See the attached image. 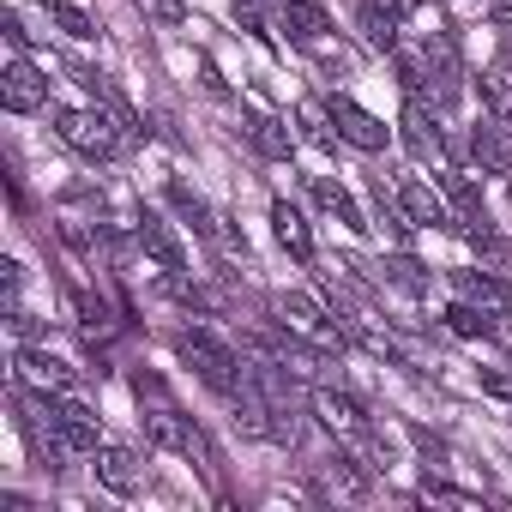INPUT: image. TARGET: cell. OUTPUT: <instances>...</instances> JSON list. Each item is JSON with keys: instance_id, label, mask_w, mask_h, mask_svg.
<instances>
[{"instance_id": "cell-1", "label": "cell", "mask_w": 512, "mask_h": 512, "mask_svg": "<svg viewBox=\"0 0 512 512\" xmlns=\"http://www.w3.org/2000/svg\"><path fill=\"white\" fill-rule=\"evenodd\" d=\"M55 133H61L79 157H91V163H109V157L121 151V139H127L109 109H55Z\"/></svg>"}, {"instance_id": "cell-2", "label": "cell", "mask_w": 512, "mask_h": 512, "mask_svg": "<svg viewBox=\"0 0 512 512\" xmlns=\"http://www.w3.org/2000/svg\"><path fill=\"white\" fill-rule=\"evenodd\" d=\"M49 428H55V446L61 452H79V458H97V446H103V422H97V410L91 404H79V398H49Z\"/></svg>"}, {"instance_id": "cell-3", "label": "cell", "mask_w": 512, "mask_h": 512, "mask_svg": "<svg viewBox=\"0 0 512 512\" xmlns=\"http://www.w3.org/2000/svg\"><path fill=\"white\" fill-rule=\"evenodd\" d=\"M181 362H193L205 386H217V392H235V350H229L217 332H205V326L181 332Z\"/></svg>"}, {"instance_id": "cell-4", "label": "cell", "mask_w": 512, "mask_h": 512, "mask_svg": "<svg viewBox=\"0 0 512 512\" xmlns=\"http://www.w3.org/2000/svg\"><path fill=\"white\" fill-rule=\"evenodd\" d=\"M0 103H7L13 115H37L49 109V79L37 73V61H7V73H0Z\"/></svg>"}, {"instance_id": "cell-5", "label": "cell", "mask_w": 512, "mask_h": 512, "mask_svg": "<svg viewBox=\"0 0 512 512\" xmlns=\"http://www.w3.org/2000/svg\"><path fill=\"white\" fill-rule=\"evenodd\" d=\"M326 109H332V121H338V139H350L356 151H386L392 127H386L380 115H368V109L350 103V97H326Z\"/></svg>"}, {"instance_id": "cell-6", "label": "cell", "mask_w": 512, "mask_h": 512, "mask_svg": "<svg viewBox=\"0 0 512 512\" xmlns=\"http://www.w3.org/2000/svg\"><path fill=\"white\" fill-rule=\"evenodd\" d=\"M278 320L290 326V338H314L320 350H338V344H344V338L326 326L320 302H314V296H302V290H284V296H278Z\"/></svg>"}, {"instance_id": "cell-7", "label": "cell", "mask_w": 512, "mask_h": 512, "mask_svg": "<svg viewBox=\"0 0 512 512\" xmlns=\"http://www.w3.org/2000/svg\"><path fill=\"white\" fill-rule=\"evenodd\" d=\"M19 380H25L31 392H49V398H61V392L79 386V374H73L61 356H49V350H19Z\"/></svg>"}, {"instance_id": "cell-8", "label": "cell", "mask_w": 512, "mask_h": 512, "mask_svg": "<svg viewBox=\"0 0 512 512\" xmlns=\"http://www.w3.org/2000/svg\"><path fill=\"white\" fill-rule=\"evenodd\" d=\"M139 247L157 260V272H163V278H181V272H187V253H181L175 229H169L157 211H145V217H139Z\"/></svg>"}, {"instance_id": "cell-9", "label": "cell", "mask_w": 512, "mask_h": 512, "mask_svg": "<svg viewBox=\"0 0 512 512\" xmlns=\"http://www.w3.org/2000/svg\"><path fill=\"white\" fill-rule=\"evenodd\" d=\"M241 133H247V145H253V151L272 157V163H284V157L296 151V133H290L278 115H266V109H247V115H241Z\"/></svg>"}, {"instance_id": "cell-10", "label": "cell", "mask_w": 512, "mask_h": 512, "mask_svg": "<svg viewBox=\"0 0 512 512\" xmlns=\"http://www.w3.org/2000/svg\"><path fill=\"white\" fill-rule=\"evenodd\" d=\"M404 145H410L416 163H440V157H446V139H440V127H434V115H428L422 97L404 103Z\"/></svg>"}, {"instance_id": "cell-11", "label": "cell", "mask_w": 512, "mask_h": 512, "mask_svg": "<svg viewBox=\"0 0 512 512\" xmlns=\"http://www.w3.org/2000/svg\"><path fill=\"white\" fill-rule=\"evenodd\" d=\"M398 205H404V217H410L416 229H446V223H452L446 193H434L428 181H404V187H398Z\"/></svg>"}, {"instance_id": "cell-12", "label": "cell", "mask_w": 512, "mask_h": 512, "mask_svg": "<svg viewBox=\"0 0 512 512\" xmlns=\"http://www.w3.org/2000/svg\"><path fill=\"white\" fill-rule=\"evenodd\" d=\"M314 416L344 440H368V416H362V404L350 392H314Z\"/></svg>"}, {"instance_id": "cell-13", "label": "cell", "mask_w": 512, "mask_h": 512, "mask_svg": "<svg viewBox=\"0 0 512 512\" xmlns=\"http://www.w3.org/2000/svg\"><path fill=\"white\" fill-rule=\"evenodd\" d=\"M452 290H458V302H476V308H488L494 320L512 314V290H506L494 272H452Z\"/></svg>"}, {"instance_id": "cell-14", "label": "cell", "mask_w": 512, "mask_h": 512, "mask_svg": "<svg viewBox=\"0 0 512 512\" xmlns=\"http://www.w3.org/2000/svg\"><path fill=\"white\" fill-rule=\"evenodd\" d=\"M278 25H284V31H290V43H302V49H314V43L332 31V19H326V7H320V0H284Z\"/></svg>"}, {"instance_id": "cell-15", "label": "cell", "mask_w": 512, "mask_h": 512, "mask_svg": "<svg viewBox=\"0 0 512 512\" xmlns=\"http://www.w3.org/2000/svg\"><path fill=\"white\" fill-rule=\"evenodd\" d=\"M470 157H476L488 175H512V133L494 127V121H476V133H470Z\"/></svg>"}, {"instance_id": "cell-16", "label": "cell", "mask_w": 512, "mask_h": 512, "mask_svg": "<svg viewBox=\"0 0 512 512\" xmlns=\"http://www.w3.org/2000/svg\"><path fill=\"white\" fill-rule=\"evenodd\" d=\"M97 482L109 494H139V458L127 446H97Z\"/></svg>"}, {"instance_id": "cell-17", "label": "cell", "mask_w": 512, "mask_h": 512, "mask_svg": "<svg viewBox=\"0 0 512 512\" xmlns=\"http://www.w3.org/2000/svg\"><path fill=\"white\" fill-rule=\"evenodd\" d=\"M272 229H278V241H284V253H296V260L308 266L314 260V235H308V217L290 205V199H272Z\"/></svg>"}, {"instance_id": "cell-18", "label": "cell", "mask_w": 512, "mask_h": 512, "mask_svg": "<svg viewBox=\"0 0 512 512\" xmlns=\"http://www.w3.org/2000/svg\"><path fill=\"white\" fill-rule=\"evenodd\" d=\"M139 422H145V440H151V446H163V452H193V428H187V422H181L169 404L145 410Z\"/></svg>"}, {"instance_id": "cell-19", "label": "cell", "mask_w": 512, "mask_h": 512, "mask_svg": "<svg viewBox=\"0 0 512 512\" xmlns=\"http://www.w3.org/2000/svg\"><path fill=\"white\" fill-rule=\"evenodd\" d=\"M314 199H320V211H326V217H338V223H344L350 235H362V229H368L362 205H356V199H350V193H344V187H338L332 175H314Z\"/></svg>"}, {"instance_id": "cell-20", "label": "cell", "mask_w": 512, "mask_h": 512, "mask_svg": "<svg viewBox=\"0 0 512 512\" xmlns=\"http://www.w3.org/2000/svg\"><path fill=\"white\" fill-rule=\"evenodd\" d=\"M356 25H362L368 49H380V55H398V19H392V13H380L374 0H362V7H356Z\"/></svg>"}, {"instance_id": "cell-21", "label": "cell", "mask_w": 512, "mask_h": 512, "mask_svg": "<svg viewBox=\"0 0 512 512\" xmlns=\"http://www.w3.org/2000/svg\"><path fill=\"white\" fill-rule=\"evenodd\" d=\"M446 205H452V223H482V187L470 175H446Z\"/></svg>"}, {"instance_id": "cell-22", "label": "cell", "mask_w": 512, "mask_h": 512, "mask_svg": "<svg viewBox=\"0 0 512 512\" xmlns=\"http://www.w3.org/2000/svg\"><path fill=\"white\" fill-rule=\"evenodd\" d=\"M43 13H49V19H55L73 43H91V37H97V19L79 7V0H43Z\"/></svg>"}, {"instance_id": "cell-23", "label": "cell", "mask_w": 512, "mask_h": 512, "mask_svg": "<svg viewBox=\"0 0 512 512\" xmlns=\"http://www.w3.org/2000/svg\"><path fill=\"white\" fill-rule=\"evenodd\" d=\"M446 326H452L458 338H494V314L476 308V302H452V308H446Z\"/></svg>"}, {"instance_id": "cell-24", "label": "cell", "mask_w": 512, "mask_h": 512, "mask_svg": "<svg viewBox=\"0 0 512 512\" xmlns=\"http://www.w3.org/2000/svg\"><path fill=\"white\" fill-rule=\"evenodd\" d=\"M482 103H488V121L512 133V85H506L500 73H494V79H482Z\"/></svg>"}, {"instance_id": "cell-25", "label": "cell", "mask_w": 512, "mask_h": 512, "mask_svg": "<svg viewBox=\"0 0 512 512\" xmlns=\"http://www.w3.org/2000/svg\"><path fill=\"white\" fill-rule=\"evenodd\" d=\"M464 241H470V247L482 253L488 266H506V260H512V241H500V235H494L488 223H470V229H464Z\"/></svg>"}, {"instance_id": "cell-26", "label": "cell", "mask_w": 512, "mask_h": 512, "mask_svg": "<svg viewBox=\"0 0 512 512\" xmlns=\"http://www.w3.org/2000/svg\"><path fill=\"white\" fill-rule=\"evenodd\" d=\"M332 482H338L344 494H368V476H362V470H356V458H344V452L332 458Z\"/></svg>"}, {"instance_id": "cell-27", "label": "cell", "mask_w": 512, "mask_h": 512, "mask_svg": "<svg viewBox=\"0 0 512 512\" xmlns=\"http://www.w3.org/2000/svg\"><path fill=\"white\" fill-rule=\"evenodd\" d=\"M476 380H482V392H488V398H506V404H512V368H500V362H494V368H476Z\"/></svg>"}, {"instance_id": "cell-28", "label": "cell", "mask_w": 512, "mask_h": 512, "mask_svg": "<svg viewBox=\"0 0 512 512\" xmlns=\"http://www.w3.org/2000/svg\"><path fill=\"white\" fill-rule=\"evenodd\" d=\"M386 272H392V284H398V290H410V296H422V284H428V278H422V266H416V260H392V266H386Z\"/></svg>"}, {"instance_id": "cell-29", "label": "cell", "mask_w": 512, "mask_h": 512, "mask_svg": "<svg viewBox=\"0 0 512 512\" xmlns=\"http://www.w3.org/2000/svg\"><path fill=\"white\" fill-rule=\"evenodd\" d=\"M145 13H151L157 25H181V19H187V7H181V0H145Z\"/></svg>"}, {"instance_id": "cell-30", "label": "cell", "mask_w": 512, "mask_h": 512, "mask_svg": "<svg viewBox=\"0 0 512 512\" xmlns=\"http://www.w3.org/2000/svg\"><path fill=\"white\" fill-rule=\"evenodd\" d=\"M374 7H380V13H392V19H398V25H404V19H410V13H416V0H374Z\"/></svg>"}, {"instance_id": "cell-31", "label": "cell", "mask_w": 512, "mask_h": 512, "mask_svg": "<svg viewBox=\"0 0 512 512\" xmlns=\"http://www.w3.org/2000/svg\"><path fill=\"white\" fill-rule=\"evenodd\" d=\"M0 25H7V37H13V49H25V43H31V31L19 25V13H7V19H0Z\"/></svg>"}, {"instance_id": "cell-32", "label": "cell", "mask_w": 512, "mask_h": 512, "mask_svg": "<svg viewBox=\"0 0 512 512\" xmlns=\"http://www.w3.org/2000/svg\"><path fill=\"white\" fill-rule=\"evenodd\" d=\"M494 73H500V79H506V85H512V37H506V43H500V61H494Z\"/></svg>"}, {"instance_id": "cell-33", "label": "cell", "mask_w": 512, "mask_h": 512, "mask_svg": "<svg viewBox=\"0 0 512 512\" xmlns=\"http://www.w3.org/2000/svg\"><path fill=\"white\" fill-rule=\"evenodd\" d=\"M488 19L494 25H512V0H488Z\"/></svg>"}]
</instances>
